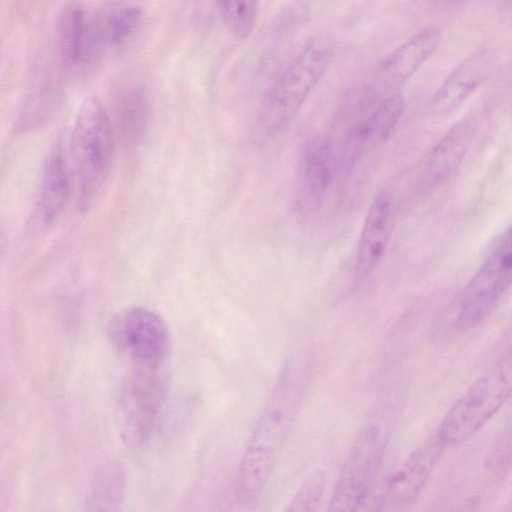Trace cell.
I'll return each instance as SVG.
<instances>
[{
  "instance_id": "obj_1",
  "label": "cell",
  "mask_w": 512,
  "mask_h": 512,
  "mask_svg": "<svg viewBox=\"0 0 512 512\" xmlns=\"http://www.w3.org/2000/svg\"><path fill=\"white\" fill-rule=\"evenodd\" d=\"M306 378V366L294 357L276 377L237 470L235 496L241 505L254 506L264 492L300 407Z\"/></svg>"
},
{
  "instance_id": "obj_2",
  "label": "cell",
  "mask_w": 512,
  "mask_h": 512,
  "mask_svg": "<svg viewBox=\"0 0 512 512\" xmlns=\"http://www.w3.org/2000/svg\"><path fill=\"white\" fill-rule=\"evenodd\" d=\"M70 150L77 183V206L85 212L102 194L114 154L112 124L105 108L95 97L84 100L77 112Z\"/></svg>"
},
{
  "instance_id": "obj_3",
  "label": "cell",
  "mask_w": 512,
  "mask_h": 512,
  "mask_svg": "<svg viewBox=\"0 0 512 512\" xmlns=\"http://www.w3.org/2000/svg\"><path fill=\"white\" fill-rule=\"evenodd\" d=\"M328 38L308 41L266 91L257 126L265 136L279 132L299 111L317 86L333 57Z\"/></svg>"
},
{
  "instance_id": "obj_4",
  "label": "cell",
  "mask_w": 512,
  "mask_h": 512,
  "mask_svg": "<svg viewBox=\"0 0 512 512\" xmlns=\"http://www.w3.org/2000/svg\"><path fill=\"white\" fill-rule=\"evenodd\" d=\"M511 386L508 355L476 379L449 408L436 431L443 445L461 443L477 433L505 404Z\"/></svg>"
},
{
  "instance_id": "obj_5",
  "label": "cell",
  "mask_w": 512,
  "mask_h": 512,
  "mask_svg": "<svg viewBox=\"0 0 512 512\" xmlns=\"http://www.w3.org/2000/svg\"><path fill=\"white\" fill-rule=\"evenodd\" d=\"M511 271L512 232L509 227L497 236L464 287L453 324L457 331L473 329L494 313L510 286Z\"/></svg>"
},
{
  "instance_id": "obj_6",
  "label": "cell",
  "mask_w": 512,
  "mask_h": 512,
  "mask_svg": "<svg viewBox=\"0 0 512 512\" xmlns=\"http://www.w3.org/2000/svg\"><path fill=\"white\" fill-rule=\"evenodd\" d=\"M167 388L162 367L132 363L119 395L116 421L123 442L139 447L153 433Z\"/></svg>"
},
{
  "instance_id": "obj_7",
  "label": "cell",
  "mask_w": 512,
  "mask_h": 512,
  "mask_svg": "<svg viewBox=\"0 0 512 512\" xmlns=\"http://www.w3.org/2000/svg\"><path fill=\"white\" fill-rule=\"evenodd\" d=\"M384 453V436L370 423L356 437L339 471L329 502V511L360 509L375 483Z\"/></svg>"
},
{
  "instance_id": "obj_8",
  "label": "cell",
  "mask_w": 512,
  "mask_h": 512,
  "mask_svg": "<svg viewBox=\"0 0 512 512\" xmlns=\"http://www.w3.org/2000/svg\"><path fill=\"white\" fill-rule=\"evenodd\" d=\"M112 344L128 354L132 363L162 367L171 339L164 320L154 311L133 306L118 312L108 324Z\"/></svg>"
},
{
  "instance_id": "obj_9",
  "label": "cell",
  "mask_w": 512,
  "mask_h": 512,
  "mask_svg": "<svg viewBox=\"0 0 512 512\" xmlns=\"http://www.w3.org/2000/svg\"><path fill=\"white\" fill-rule=\"evenodd\" d=\"M440 38L439 30L428 26L383 57L375 67L373 91L386 96L395 93L393 90L408 82L436 52Z\"/></svg>"
},
{
  "instance_id": "obj_10",
  "label": "cell",
  "mask_w": 512,
  "mask_h": 512,
  "mask_svg": "<svg viewBox=\"0 0 512 512\" xmlns=\"http://www.w3.org/2000/svg\"><path fill=\"white\" fill-rule=\"evenodd\" d=\"M444 448L437 432L423 440L388 480L380 498V509L394 510L413 503L424 489Z\"/></svg>"
},
{
  "instance_id": "obj_11",
  "label": "cell",
  "mask_w": 512,
  "mask_h": 512,
  "mask_svg": "<svg viewBox=\"0 0 512 512\" xmlns=\"http://www.w3.org/2000/svg\"><path fill=\"white\" fill-rule=\"evenodd\" d=\"M332 161L329 148L320 141L302 147L293 200L298 212L311 214L320 208L332 179Z\"/></svg>"
},
{
  "instance_id": "obj_12",
  "label": "cell",
  "mask_w": 512,
  "mask_h": 512,
  "mask_svg": "<svg viewBox=\"0 0 512 512\" xmlns=\"http://www.w3.org/2000/svg\"><path fill=\"white\" fill-rule=\"evenodd\" d=\"M495 56L482 49L466 58L442 82L430 99L431 111L445 115L457 109L491 73Z\"/></svg>"
},
{
  "instance_id": "obj_13",
  "label": "cell",
  "mask_w": 512,
  "mask_h": 512,
  "mask_svg": "<svg viewBox=\"0 0 512 512\" xmlns=\"http://www.w3.org/2000/svg\"><path fill=\"white\" fill-rule=\"evenodd\" d=\"M393 220V207L387 192L379 193L370 205L360 232L355 260L357 279L369 276L386 252Z\"/></svg>"
},
{
  "instance_id": "obj_14",
  "label": "cell",
  "mask_w": 512,
  "mask_h": 512,
  "mask_svg": "<svg viewBox=\"0 0 512 512\" xmlns=\"http://www.w3.org/2000/svg\"><path fill=\"white\" fill-rule=\"evenodd\" d=\"M476 131V122L465 118L455 123L437 142L427 162L430 184H442L454 175L470 149Z\"/></svg>"
},
{
  "instance_id": "obj_15",
  "label": "cell",
  "mask_w": 512,
  "mask_h": 512,
  "mask_svg": "<svg viewBox=\"0 0 512 512\" xmlns=\"http://www.w3.org/2000/svg\"><path fill=\"white\" fill-rule=\"evenodd\" d=\"M61 55L70 65L84 64L98 53L93 23L84 7L77 1L68 2L59 21Z\"/></svg>"
},
{
  "instance_id": "obj_16",
  "label": "cell",
  "mask_w": 512,
  "mask_h": 512,
  "mask_svg": "<svg viewBox=\"0 0 512 512\" xmlns=\"http://www.w3.org/2000/svg\"><path fill=\"white\" fill-rule=\"evenodd\" d=\"M64 148L61 141L55 145L41 177L39 209L46 223L55 221L62 214L72 191V169Z\"/></svg>"
},
{
  "instance_id": "obj_17",
  "label": "cell",
  "mask_w": 512,
  "mask_h": 512,
  "mask_svg": "<svg viewBox=\"0 0 512 512\" xmlns=\"http://www.w3.org/2000/svg\"><path fill=\"white\" fill-rule=\"evenodd\" d=\"M141 7L131 0H113L92 19L94 38L98 50L124 44L138 28Z\"/></svg>"
},
{
  "instance_id": "obj_18",
  "label": "cell",
  "mask_w": 512,
  "mask_h": 512,
  "mask_svg": "<svg viewBox=\"0 0 512 512\" xmlns=\"http://www.w3.org/2000/svg\"><path fill=\"white\" fill-rule=\"evenodd\" d=\"M115 110L123 141L128 144L138 141L148 118V103L144 89L133 83L122 87L116 97Z\"/></svg>"
},
{
  "instance_id": "obj_19",
  "label": "cell",
  "mask_w": 512,
  "mask_h": 512,
  "mask_svg": "<svg viewBox=\"0 0 512 512\" xmlns=\"http://www.w3.org/2000/svg\"><path fill=\"white\" fill-rule=\"evenodd\" d=\"M404 107L405 101L400 93L385 96L360 124L363 143H376L388 139L399 122Z\"/></svg>"
},
{
  "instance_id": "obj_20",
  "label": "cell",
  "mask_w": 512,
  "mask_h": 512,
  "mask_svg": "<svg viewBox=\"0 0 512 512\" xmlns=\"http://www.w3.org/2000/svg\"><path fill=\"white\" fill-rule=\"evenodd\" d=\"M221 18L229 32L246 39L253 32L258 17V0H216Z\"/></svg>"
},
{
  "instance_id": "obj_21",
  "label": "cell",
  "mask_w": 512,
  "mask_h": 512,
  "mask_svg": "<svg viewBox=\"0 0 512 512\" xmlns=\"http://www.w3.org/2000/svg\"><path fill=\"white\" fill-rule=\"evenodd\" d=\"M125 486L123 468L118 463L109 464L99 475L92 498L98 510H117L122 504Z\"/></svg>"
},
{
  "instance_id": "obj_22",
  "label": "cell",
  "mask_w": 512,
  "mask_h": 512,
  "mask_svg": "<svg viewBox=\"0 0 512 512\" xmlns=\"http://www.w3.org/2000/svg\"><path fill=\"white\" fill-rule=\"evenodd\" d=\"M325 487V476L322 471L313 472L300 486L286 511H314L318 508Z\"/></svg>"
},
{
  "instance_id": "obj_23",
  "label": "cell",
  "mask_w": 512,
  "mask_h": 512,
  "mask_svg": "<svg viewBox=\"0 0 512 512\" xmlns=\"http://www.w3.org/2000/svg\"><path fill=\"white\" fill-rule=\"evenodd\" d=\"M308 18V5L300 1L294 2L278 15L275 28L280 32L295 30L305 24Z\"/></svg>"
},
{
  "instance_id": "obj_24",
  "label": "cell",
  "mask_w": 512,
  "mask_h": 512,
  "mask_svg": "<svg viewBox=\"0 0 512 512\" xmlns=\"http://www.w3.org/2000/svg\"><path fill=\"white\" fill-rule=\"evenodd\" d=\"M450 2H453V3H459V2H463L464 0H448Z\"/></svg>"
}]
</instances>
